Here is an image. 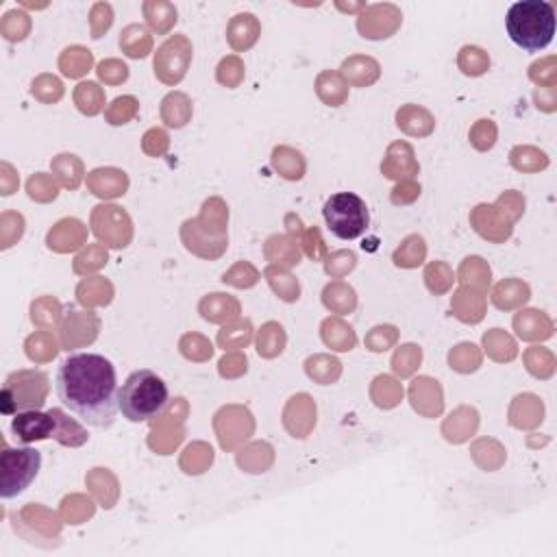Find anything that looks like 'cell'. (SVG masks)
Returning <instances> with one entry per match:
<instances>
[{"label": "cell", "mask_w": 557, "mask_h": 557, "mask_svg": "<svg viewBox=\"0 0 557 557\" xmlns=\"http://www.w3.org/2000/svg\"><path fill=\"white\" fill-rule=\"evenodd\" d=\"M59 400L83 424L109 429L120 411V387L113 363L98 352L67 355L54 374Z\"/></svg>", "instance_id": "cell-1"}, {"label": "cell", "mask_w": 557, "mask_h": 557, "mask_svg": "<svg viewBox=\"0 0 557 557\" xmlns=\"http://www.w3.org/2000/svg\"><path fill=\"white\" fill-rule=\"evenodd\" d=\"M509 39L527 52L544 50L555 35V9L546 0L513 2L505 17Z\"/></svg>", "instance_id": "cell-2"}, {"label": "cell", "mask_w": 557, "mask_h": 557, "mask_svg": "<svg viewBox=\"0 0 557 557\" xmlns=\"http://www.w3.org/2000/svg\"><path fill=\"white\" fill-rule=\"evenodd\" d=\"M170 403L165 381L150 368L128 374L120 387V411L128 422H150Z\"/></svg>", "instance_id": "cell-3"}, {"label": "cell", "mask_w": 557, "mask_h": 557, "mask_svg": "<svg viewBox=\"0 0 557 557\" xmlns=\"http://www.w3.org/2000/svg\"><path fill=\"white\" fill-rule=\"evenodd\" d=\"M322 215H324V222H326L329 231L339 239L361 237L368 228V222H370V213H368V207H366L363 198H359L352 191L333 194L324 202Z\"/></svg>", "instance_id": "cell-4"}, {"label": "cell", "mask_w": 557, "mask_h": 557, "mask_svg": "<svg viewBox=\"0 0 557 557\" xmlns=\"http://www.w3.org/2000/svg\"><path fill=\"white\" fill-rule=\"evenodd\" d=\"M41 468L39 450L30 446L11 448L4 444L0 455V496L13 498L22 494L37 476Z\"/></svg>", "instance_id": "cell-5"}, {"label": "cell", "mask_w": 557, "mask_h": 557, "mask_svg": "<svg viewBox=\"0 0 557 557\" xmlns=\"http://www.w3.org/2000/svg\"><path fill=\"white\" fill-rule=\"evenodd\" d=\"M46 383L48 376L39 370H17L9 374L0 396V411L11 416L24 409H39L46 398Z\"/></svg>", "instance_id": "cell-6"}, {"label": "cell", "mask_w": 557, "mask_h": 557, "mask_svg": "<svg viewBox=\"0 0 557 557\" xmlns=\"http://www.w3.org/2000/svg\"><path fill=\"white\" fill-rule=\"evenodd\" d=\"M54 429H57V422L50 411L44 413L39 409H24L13 413V420H11V431L22 444L48 440L54 435Z\"/></svg>", "instance_id": "cell-7"}, {"label": "cell", "mask_w": 557, "mask_h": 557, "mask_svg": "<svg viewBox=\"0 0 557 557\" xmlns=\"http://www.w3.org/2000/svg\"><path fill=\"white\" fill-rule=\"evenodd\" d=\"M52 416H54V422H57V429H54V435L52 440H57L59 444L63 446H83L87 442V431L81 426L78 418H70L63 409L59 407H52L48 409Z\"/></svg>", "instance_id": "cell-8"}]
</instances>
